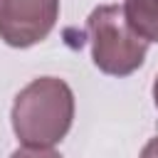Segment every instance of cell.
<instances>
[{
  "mask_svg": "<svg viewBox=\"0 0 158 158\" xmlns=\"http://www.w3.org/2000/svg\"><path fill=\"white\" fill-rule=\"evenodd\" d=\"M128 27L146 42H158V0H123Z\"/></svg>",
  "mask_w": 158,
  "mask_h": 158,
  "instance_id": "obj_4",
  "label": "cell"
},
{
  "mask_svg": "<svg viewBox=\"0 0 158 158\" xmlns=\"http://www.w3.org/2000/svg\"><path fill=\"white\" fill-rule=\"evenodd\" d=\"M153 104L158 109V74H156V81H153Z\"/></svg>",
  "mask_w": 158,
  "mask_h": 158,
  "instance_id": "obj_7",
  "label": "cell"
},
{
  "mask_svg": "<svg viewBox=\"0 0 158 158\" xmlns=\"http://www.w3.org/2000/svg\"><path fill=\"white\" fill-rule=\"evenodd\" d=\"M59 20V0H0V40L27 49L49 37Z\"/></svg>",
  "mask_w": 158,
  "mask_h": 158,
  "instance_id": "obj_3",
  "label": "cell"
},
{
  "mask_svg": "<svg viewBox=\"0 0 158 158\" xmlns=\"http://www.w3.org/2000/svg\"><path fill=\"white\" fill-rule=\"evenodd\" d=\"M10 158H62L54 148H30V146H22L17 151H12Z\"/></svg>",
  "mask_w": 158,
  "mask_h": 158,
  "instance_id": "obj_5",
  "label": "cell"
},
{
  "mask_svg": "<svg viewBox=\"0 0 158 158\" xmlns=\"http://www.w3.org/2000/svg\"><path fill=\"white\" fill-rule=\"evenodd\" d=\"M12 131L22 146L52 148L74 121V91L59 77H40L22 86L10 111Z\"/></svg>",
  "mask_w": 158,
  "mask_h": 158,
  "instance_id": "obj_1",
  "label": "cell"
},
{
  "mask_svg": "<svg viewBox=\"0 0 158 158\" xmlns=\"http://www.w3.org/2000/svg\"><path fill=\"white\" fill-rule=\"evenodd\" d=\"M86 32L91 40V59L99 72L109 77H128L146 62L148 42L128 27L118 5L94 7L86 20Z\"/></svg>",
  "mask_w": 158,
  "mask_h": 158,
  "instance_id": "obj_2",
  "label": "cell"
},
{
  "mask_svg": "<svg viewBox=\"0 0 158 158\" xmlns=\"http://www.w3.org/2000/svg\"><path fill=\"white\" fill-rule=\"evenodd\" d=\"M141 158H158V136H153V138H151V141L143 146Z\"/></svg>",
  "mask_w": 158,
  "mask_h": 158,
  "instance_id": "obj_6",
  "label": "cell"
}]
</instances>
